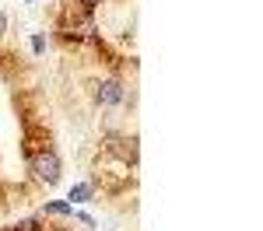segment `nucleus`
<instances>
[{"label":"nucleus","instance_id":"nucleus-1","mask_svg":"<svg viewBox=\"0 0 263 231\" xmlns=\"http://www.w3.org/2000/svg\"><path fill=\"white\" fill-rule=\"evenodd\" d=\"M28 165H32V172H35V179H42L46 186H53V182L60 179V158H57L53 151H39Z\"/></svg>","mask_w":263,"mask_h":231},{"label":"nucleus","instance_id":"nucleus-2","mask_svg":"<svg viewBox=\"0 0 263 231\" xmlns=\"http://www.w3.org/2000/svg\"><path fill=\"white\" fill-rule=\"evenodd\" d=\"M95 32V21H91V11L81 7V4H74V11H70V21H67V35H78V39H88Z\"/></svg>","mask_w":263,"mask_h":231},{"label":"nucleus","instance_id":"nucleus-3","mask_svg":"<svg viewBox=\"0 0 263 231\" xmlns=\"http://www.w3.org/2000/svg\"><path fill=\"white\" fill-rule=\"evenodd\" d=\"M95 98H99V105H116V102H123V84L120 81H102V84H95Z\"/></svg>","mask_w":263,"mask_h":231},{"label":"nucleus","instance_id":"nucleus-4","mask_svg":"<svg viewBox=\"0 0 263 231\" xmlns=\"http://www.w3.org/2000/svg\"><path fill=\"white\" fill-rule=\"evenodd\" d=\"M109 151H112L120 161H126V165L137 161V140H116V137H112V140H109Z\"/></svg>","mask_w":263,"mask_h":231},{"label":"nucleus","instance_id":"nucleus-5","mask_svg":"<svg viewBox=\"0 0 263 231\" xmlns=\"http://www.w3.org/2000/svg\"><path fill=\"white\" fill-rule=\"evenodd\" d=\"M91 196V186H78V189H70V200H78V203H84Z\"/></svg>","mask_w":263,"mask_h":231},{"label":"nucleus","instance_id":"nucleus-6","mask_svg":"<svg viewBox=\"0 0 263 231\" xmlns=\"http://www.w3.org/2000/svg\"><path fill=\"white\" fill-rule=\"evenodd\" d=\"M46 210H49V214H70V207H67V203H49Z\"/></svg>","mask_w":263,"mask_h":231},{"label":"nucleus","instance_id":"nucleus-7","mask_svg":"<svg viewBox=\"0 0 263 231\" xmlns=\"http://www.w3.org/2000/svg\"><path fill=\"white\" fill-rule=\"evenodd\" d=\"M18 231H35V221H21Z\"/></svg>","mask_w":263,"mask_h":231},{"label":"nucleus","instance_id":"nucleus-8","mask_svg":"<svg viewBox=\"0 0 263 231\" xmlns=\"http://www.w3.org/2000/svg\"><path fill=\"white\" fill-rule=\"evenodd\" d=\"M4 28H7V18H4V14H0V35H4Z\"/></svg>","mask_w":263,"mask_h":231}]
</instances>
